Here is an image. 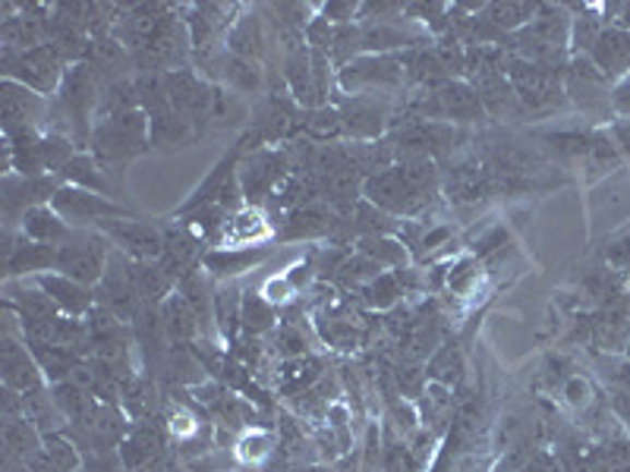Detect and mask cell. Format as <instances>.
Listing matches in <instances>:
<instances>
[{
	"label": "cell",
	"mask_w": 630,
	"mask_h": 472,
	"mask_svg": "<svg viewBox=\"0 0 630 472\" xmlns=\"http://www.w3.org/2000/svg\"><path fill=\"white\" fill-rule=\"evenodd\" d=\"M362 7L357 3H329L325 10H322V16L329 20V23H341V26H350V20L357 16Z\"/></svg>",
	"instance_id": "74e56055"
},
{
	"label": "cell",
	"mask_w": 630,
	"mask_h": 472,
	"mask_svg": "<svg viewBox=\"0 0 630 472\" xmlns=\"http://www.w3.org/2000/svg\"><path fill=\"white\" fill-rule=\"evenodd\" d=\"M439 193V167L429 158H407L362 183L369 205L391 218H419Z\"/></svg>",
	"instance_id": "6da1fadb"
},
{
	"label": "cell",
	"mask_w": 630,
	"mask_h": 472,
	"mask_svg": "<svg viewBox=\"0 0 630 472\" xmlns=\"http://www.w3.org/2000/svg\"><path fill=\"white\" fill-rule=\"evenodd\" d=\"M240 472H265V470H255V467H249V470H240Z\"/></svg>",
	"instance_id": "60d3db41"
},
{
	"label": "cell",
	"mask_w": 630,
	"mask_h": 472,
	"mask_svg": "<svg viewBox=\"0 0 630 472\" xmlns=\"http://www.w3.org/2000/svg\"><path fill=\"white\" fill-rule=\"evenodd\" d=\"M237 457L243 460V463H252V467H259V463H265V460H272L274 457V435L272 432H259V428H249L240 435V441H237Z\"/></svg>",
	"instance_id": "e575fe53"
},
{
	"label": "cell",
	"mask_w": 630,
	"mask_h": 472,
	"mask_svg": "<svg viewBox=\"0 0 630 472\" xmlns=\"http://www.w3.org/2000/svg\"><path fill=\"white\" fill-rule=\"evenodd\" d=\"M3 76L38 95H51L67 76V63L51 45H38L28 51H3Z\"/></svg>",
	"instance_id": "5b68a950"
},
{
	"label": "cell",
	"mask_w": 630,
	"mask_h": 472,
	"mask_svg": "<svg viewBox=\"0 0 630 472\" xmlns=\"http://www.w3.org/2000/svg\"><path fill=\"white\" fill-rule=\"evenodd\" d=\"M341 133L347 140L354 142H379V136L384 133V120H388V111L384 105H379V98L372 95H354L347 98L341 108Z\"/></svg>",
	"instance_id": "8fae6325"
},
{
	"label": "cell",
	"mask_w": 630,
	"mask_h": 472,
	"mask_svg": "<svg viewBox=\"0 0 630 472\" xmlns=\"http://www.w3.org/2000/svg\"><path fill=\"white\" fill-rule=\"evenodd\" d=\"M325 378V362L319 356H300V360H287L277 372V388L284 397H297L312 385H319Z\"/></svg>",
	"instance_id": "44dd1931"
},
{
	"label": "cell",
	"mask_w": 630,
	"mask_h": 472,
	"mask_svg": "<svg viewBox=\"0 0 630 472\" xmlns=\"http://www.w3.org/2000/svg\"><path fill=\"white\" fill-rule=\"evenodd\" d=\"M593 66L603 73V80H618L630 73V32L628 28H605L599 41L590 51Z\"/></svg>",
	"instance_id": "2e32d148"
},
{
	"label": "cell",
	"mask_w": 630,
	"mask_h": 472,
	"mask_svg": "<svg viewBox=\"0 0 630 472\" xmlns=\"http://www.w3.org/2000/svg\"><path fill=\"white\" fill-rule=\"evenodd\" d=\"M202 246H205V240L195 230H190L187 223L170 227V230H165V250H162L158 265L170 275L174 283H180L190 271L202 268V258H205Z\"/></svg>",
	"instance_id": "30bf717a"
},
{
	"label": "cell",
	"mask_w": 630,
	"mask_h": 472,
	"mask_svg": "<svg viewBox=\"0 0 630 472\" xmlns=\"http://www.w3.org/2000/svg\"><path fill=\"white\" fill-rule=\"evenodd\" d=\"M564 397H568L571 407H586V403H590V385H586L580 375H571V378L564 382Z\"/></svg>",
	"instance_id": "f35d334b"
},
{
	"label": "cell",
	"mask_w": 630,
	"mask_h": 472,
	"mask_svg": "<svg viewBox=\"0 0 630 472\" xmlns=\"http://www.w3.org/2000/svg\"><path fill=\"white\" fill-rule=\"evenodd\" d=\"M476 280H479V262H476V258H461L457 265H451L448 287H451L454 293H466Z\"/></svg>",
	"instance_id": "8d00e7d4"
},
{
	"label": "cell",
	"mask_w": 630,
	"mask_h": 472,
	"mask_svg": "<svg viewBox=\"0 0 630 472\" xmlns=\"http://www.w3.org/2000/svg\"><path fill=\"white\" fill-rule=\"evenodd\" d=\"M504 240H508V233L498 227V230H492V233H489V237L476 246V255H489V252H495L498 246H504Z\"/></svg>",
	"instance_id": "ab89813d"
},
{
	"label": "cell",
	"mask_w": 630,
	"mask_h": 472,
	"mask_svg": "<svg viewBox=\"0 0 630 472\" xmlns=\"http://www.w3.org/2000/svg\"><path fill=\"white\" fill-rule=\"evenodd\" d=\"M404 76V60L397 55H362L341 66L337 85L347 95H372L379 88H397Z\"/></svg>",
	"instance_id": "8992f818"
},
{
	"label": "cell",
	"mask_w": 630,
	"mask_h": 472,
	"mask_svg": "<svg viewBox=\"0 0 630 472\" xmlns=\"http://www.w3.org/2000/svg\"><path fill=\"white\" fill-rule=\"evenodd\" d=\"M70 233H73L70 223L63 221L51 205H48V208H45V205H41V208H32V211L23 215V237H26V240L60 246Z\"/></svg>",
	"instance_id": "603a6c76"
},
{
	"label": "cell",
	"mask_w": 630,
	"mask_h": 472,
	"mask_svg": "<svg viewBox=\"0 0 630 472\" xmlns=\"http://www.w3.org/2000/svg\"><path fill=\"white\" fill-rule=\"evenodd\" d=\"M426 378L436 382V385H444V388L461 385V378H464V356H461L454 340L441 343L439 350H436L432 362L426 365Z\"/></svg>",
	"instance_id": "f1b7e54d"
},
{
	"label": "cell",
	"mask_w": 630,
	"mask_h": 472,
	"mask_svg": "<svg viewBox=\"0 0 630 472\" xmlns=\"http://www.w3.org/2000/svg\"><path fill=\"white\" fill-rule=\"evenodd\" d=\"M162 315V328H165L167 340L170 343H192V340H202V322L199 315L192 312V306L174 290L165 303L158 306Z\"/></svg>",
	"instance_id": "e0dca14e"
},
{
	"label": "cell",
	"mask_w": 630,
	"mask_h": 472,
	"mask_svg": "<svg viewBox=\"0 0 630 472\" xmlns=\"http://www.w3.org/2000/svg\"><path fill=\"white\" fill-rule=\"evenodd\" d=\"M240 325H243L247 337H262L277 325V312L265 296L247 293L243 296V312H240Z\"/></svg>",
	"instance_id": "d6a6232c"
},
{
	"label": "cell",
	"mask_w": 630,
	"mask_h": 472,
	"mask_svg": "<svg viewBox=\"0 0 630 472\" xmlns=\"http://www.w3.org/2000/svg\"><path fill=\"white\" fill-rule=\"evenodd\" d=\"M51 208L67 223H102L110 218H127V208H120L117 202H110L108 195L88 193L80 186H60L57 195L51 198Z\"/></svg>",
	"instance_id": "ba28073f"
},
{
	"label": "cell",
	"mask_w": 630,
	"mask_h": 472,
	"mask_svg": "<svg viewBox=\"0 0 630 472\" xmlns=\"http://www.w3.org/2000/svg\"><path fill=\"white\" fill-rule=\"evenodd\" d=\"M265 255H269L265 250H215L202 258V268L212 278H234L252 271L259 262H265Z\"/></svg>",
	"instance_id": "cb8c5ba5"
},
{
	"label": "cell",
	"mask_w": 630,
	"mask_h": 472,
	"mask_svg": "<svg viewBox=\"0 0 630 472\" xmlns=\"http://www.w3.org/2000/svg\"><path fill=\"white\" fill-rule=\"evenodd\" d=\"M80 447L73 445L63 432L60 435H45V447L28 460L32 472H80Z\"/></svg>",
	"instance_id": "d6986e66"
},
{
	"label": "cell",
	"mask_w": 630,
	"mask_h": 472,
	"mask_svg": "<svg viewBox=\"0 0 630 472\" xmlns=\"http://www.w3.org/2000/svg\"><path fill=\"white\" fill-rule=\"evenodd\" d=\"M294 170H297L294 155L284 148H255L252 155H243V161L237 167V180L249 208L269 205L274 195L281 193V186L294 177Z\"/></svg>",
	"instance_id": "3957f363"
},
{
	"label": "cell",
	"mask_w": 630,
	"mask_h": 472,
	"mask_svg": "<svg viewBox=\"0 0 630 472\" xmlns=\"http://www.w3.org/2000/svg\"><path fill=\"white\" fill-rule=\"evenodd\" d=\"M274 350H277V356L284 362L309 356V337L302 334V325H297V322H281V331L274 337Z\"/></svg>",
	"instance_id": "d590c367"
},
{
	"label": "cell",
	"mask_w": 630,
	"mask_h": 472,
	"mask_svg": "<svg viewBox=\"0 0 630 472\" xmlns=\"http://www.w3.org/2000/svg\"><path fill=\"white\" fill-rule=\"evenodd\" d=\"M227 51L243 60H259L265 51V32H262V20L259 16H243L237 26L227 35Z\"/></svg>",
	"instance_id": "83f0119b"
},
{
	"label": "cell",
	"mask_w": 630,
	"mask_h": 472,
	"mask_svg": "<svg viewBox=\"0 0 630 472\" xmlns=\"http://www.w3.org/2000/svg\"><path fill=\"white\" fill-rule=\"evenodd\" d=\"M454 413H457V403H454L451 388L429 382L426 390H423V397H419V425H423L429 435L441 438V435L448 432V425L454 422Z\"/></svg>",
	"instance_id": "ac0fdd59"
},
{
	"label": "cell",
	"mask_w": 630,
	"mask_h": 472,
	"mask_svg": "<svg viewBox=\"0 0 630 472\" xmlns=\"http://www.w3.org/2000/svg\"><path fill=\"white\" fill-rule=\"evenodd\" d=\"M357 246L359 252H362L366 258H372L382 271L404 268V265H407V255H411L404 243H397V240H391V237H369V240H359Z\"/></svg>",
	"instance_id": "f546056e"
},
{
	"label": "cell",
	"mask_w": 630,
	"mask_h": 472,
	"mask_svg": "<svg viewBox=\"0 0 630 472\" xmlns=\"http://www.w3.org/2000/svg\"><path fill=\"white\" fill-rule=\"evenodd\" d=\"M240 312H243L240 290H237L234 283L218 287V290H215V322H218L221 337H227V340L237 337V328H243V325H240Z\"/></svg>",
	"instance_id": "4dcf8cb0"
},
{
	"label": "cell",
	"mask_w": 630,
	"mask_h": 472,
	"mask_svg": "<svg viewBox=\"0 0 630 472\" xmlns=\"http://www.w3.org/2000/svg\"><path fill=\"white\" fill-rule=\"evenodd\" d=\"M110 240L102 230H73L60 246H57V275L80 280L85 287L102 283L105 268L110 258Z\"/></svg>",
	"instance_id": "277c9868"
},
{
	"label": "cell",
	"mask_w": 630,
	"mask_h": 472,
	"mask_svg": "<svg viewBox=\"0 0 630 472\" xmlns=\"http://www.w3.org/2000/svg\"><path fill=\"white\" fill-rule=\"evenodd\" d=\"M337 227V215L331 211L325 202H312V205H302L294 208L281 218V230L274 233L281 243L287 240H312V237H331Z\"/></svg>",
	"instance_id": "7c38bea8"
},
{
	"label": "cell",
	"mask_w": 630,
	"mask_h": 472,
	"mask_svg": "<svg viewBox=\"0 0 630 472\" xmlns=\"http://www.w3.org/2000/svg\"><path fill=\"white\" fill-rule=\"evenodd\" d=\"M483 16L495 32H521L523 26L533 23L536 7L533 3H489Z\"/></svg>",
	"instance_id": "1f68e13d"
},
{
	"label": "cell",
	"mask_w": 630,
	"mask_h": 472,
	"mask_svg": "<svg viewBox=\"0 0 630 472\" xmlns=\"http://www.w3.org/2000/svg\"><path fill=\"white\" fill-rule=\"evenodd\" d=\"M274 237L272 221L265 218L262 208H240L230 215V221L221 230V246L224 250H259V243H265Z\"/></svg>",
	"instance_id": "5bb4252c"
},
{
	"label": "cell",
	"mask_w": 630,
	"mask_h": 472,
	"mask_svg": "<svg viewBox=\"0 0 630 472\" xmlns=\"http://www.w3.org/2000/svg\"><path fill=\"white\" fill-rule=\"evenodd\" d=\"M88 148H92L95 161L105 167L108 173L117 165L133 161L136 155L152 148V142H148V117L142 111H130L95 120L92 136H88Z\"/></svg>",
	"instance_id": "7a4b0ae2"
},
{
	"label": "cell",
	"mask_w": 630,
	"mask_h": 472,
	"mask_svg": "<svg viewBox=\"0 0 630 472\" xmlns=\"http://www.w3.org/2000/svg\"><path fill=\"white\" fill-rule=\"evenodd\" d=\"M120 410L133 422H152L158 413V390L148 378H130L120 390Z\"/></svg>",
	"instance_id": "4316f807"
},
{
	"label": "cell",
	"mask_w": 630,
	"mask_h": 472,
	"mask_svg": "<svg viewBox=\"0 0 630 472\" xmlns=\"http://www.w3.org/2000/svg\"><path fill=\"white\" fill-rule=\"evenodd\" d=\"M51 300H55V306L63 312V315H70V318H80V315H88L92 308L98 306V296H95V290L92 287H85L80 280L67 278V275H38L35 280Z\"/></svg>",
	"instance_id": "9a60e30c"
},
{
	"label": "cell",
	"mask_w": 630,
	"mask_h": 472,
	"mask_svg": "<svg viewBox=\"0 0 630 472\" xmlns=\"http://www.w3.org/2000/svg\"><path fill=\"white\" fill-rule=\"evenodd\" d=\"M98 230L108 237L114 250H120L133 262H158L165 250V230L148 221L110 218V221L98 223Z\"/></svg>",
	"instance_id": "52a82bcc"
},
{
	"label": "cell",
	"mask_w": 630,
	"mask_h": 472,
	"mask_svg": "<svg viewBox=\"0 0 630 472\" xmlns=\"http://www.w3.org/2000/svg\"><path fill=\"white\" fill-rule=\"evenodd\" d=\"M359 296H362V303L369 308H394L401 303V296H404V287H401L397 275L391 271V275H379Z\"/></svg>",
	"instance_id": "836d02e7"
},
{
	"label": "cell",
	"mask_w": 630,
	"mask_h": 472,
	"mask_svg": "<svg viewBox=\"0 0 630 472\" xmlns=\"http://www.w3.org/2000/svg\"><path fill=\"white\" fill-rule=\"evenodd\" d=\"M0 368H3V388L20 390V394L45 388V375L26 347V340H16L10 328L3 331V343H0Z\"/></svg>",
	"instance_id": "9c48e42d"
},
{
	"label": "cell",
	"mask_w": 630,
	"mask_h": 472,
	"mask_svg": "<svg viewBox=\"0 0 630 472\" xmlns=\"http://www.w3.org/2000/svg\"><path fill=\"white\" fill-rule=\"evenodd\" d=\"M618 472H630V463H625V467H621V470Z\"/></svg>",
	"instance_id": "b9f144b4"
},
{
	"label": "cell",
	"mask_w": 630,
	"mask_h": 472,
	"mask_svg": "<svg viewBox=\"0 0 630 472\" xmlns=\"http://www.w3.org/2000/svg\"><path fill=\"white\" fill-rule=\"evenodd\" d=\"M0 105H3V133H13V130H26L48 117V108L41 101L38 92H32L26 85L10 83L3 80V95H0Z\"/></svg>",
	"instance_id": "4fadbf2b"
},
{
	"label": "cell",
	"mask_w": 630,
	"mask_h": 472,
	"mask_svg": "<svg viewBox=\"0 0 630 472\" xmlns=\"http://www.w3.org/2000/svg\"><path fill=\"white\" fill-rule=\"evenodd\" d=\"M45 447V435L32 419H3V453L32 460Z\"/></svg>",
	"instance_id": "7402d4cb"
},
{
	"label": "cell",
	"mask_w": 630,
	"mask_h": 472,
	"mask_svg": "<svg viewBox=\"0 0 630 472\" xmlns=\"http://www.w3.org/2000/svg\"><path fill=\"white\" fill-rule=\"evenodd\" d=\"M63 180H70V186H80V190H88V193L98 195H114V186L108 180V170L95 161V155H76L70 165L60 170Z\"/></svg>",
	"instance_id": "484cf974"
},
{
	"label": "cell",
	"mask_w": 630,
	"mask_h": 472,
	"mask_svg": "<svg viewBox=\"0 0 630 472\" xmlns=\"http://www.w3.org/2000/svg\"><path fill=\"white\" fill-rule=\"evenodd\" d=\"M199 133L190 120H183L177 111H167L162 117H152L148 120V142L152 148H183L190 145Z\"/></svg>",
	"instance_id": "d4e9b609"
},
{
	"label": "cell",
	"mask_w": 630,
	"mask_h": 472,
	"mask_svg": "<svg viewBox=\"0 0 630 472\" xmlns=\"http://www.w3.org/2000/svg\"><path fill=\"white\" fill-rule=\"evenodd\" d=\"M26 347L32 350V356L38 362L45 382H67L73 375V368L85 360L83 353L70 350V347H57V343H41V340H26Z\"/></svg>",
	"instance_id": "ffe728a7"
}]
</instances>
